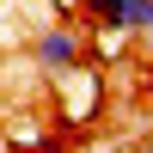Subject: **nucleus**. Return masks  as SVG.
Listing matches in <instances>:
<instances>
[{
  "label": "nucleus",
  "instance_id": "nucleus-1",
  "mask_svg": "<svg viewBox=\"0 0 153 153\" xmlns=\"http://www.w3.org/2000/svg\"><path fill=\"white\" fill-rule=\"evenodd\" d=\"M31 55H37V68H43V74H74V68H80V55H86L80 25H43L37 43H31Z\"/></svg>",
  "mask_w": 153,
  "mask_h": 153
},
{
  "label": "nucleus",
  "instance_id": "nucleus-3",
  "mask_svg": "<svg viewBox=\"0 0 153 153\" xmlns=\"http://www.w3.org/2000/svg\"><path fill=\"white\" fill-rule=\"evenodd\" d=\"M80 153H110V147H80Z\"/></svg>",
  "mask_w": 153,
  "mask_h": 153
},
{
  "label": "nucleus",
  "instance_id": "nucleus-4",
  "mask_svg": "<svg viewBox=\"0 0 153 153\" xmlns=\"http://www.w3.org/2000/svg\"><path fill=\"white\" fill-rule=\"evenodd\" d=\"M0 153H25V147H0Z\"/></svg>",
  "mask_w": 153,
  "mask_h": 153
},
{
  "label": "nucleus",
  "instance_id": "nucleus-2",
  "mask_svg": "<svg viewBox=\"0 0 153 153\" xmlns=\"http://www.w3.org/2000/svg\"><path fill=\"white\" fill-rule=\"evenodd\" d=\"M86 12H92V25H104V31H135V37H153V0H86Z\"/></svg>",
  "mask_w": 153,
  "mask_h": 153
}]
</instances>
